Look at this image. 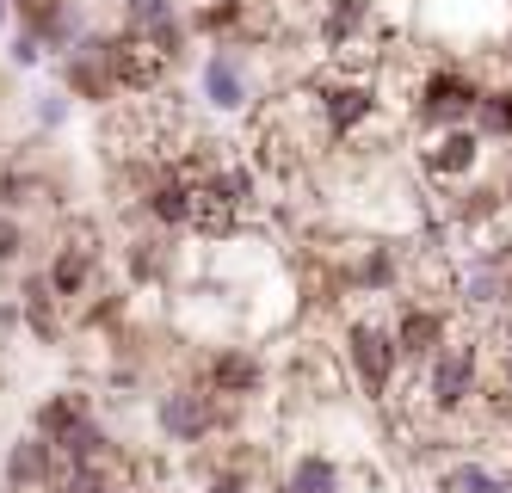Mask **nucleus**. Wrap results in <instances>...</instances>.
I'll list each match as a JSON object with an SVG mask.
<instances>
[{"label":"nucleus","mask_w":512,"mask_h":493,"mask_svg":"<svg viewBox=\"0 0 512 493\" xmlns=\"http://www.w3.org/2000/svg\"><path fill=\"white\" fill-rule=\"evenodd\" d=\"M31 438H44L62 463H105V457H112V438H105L99 413H93V401L81 389L50 395L38 407V432H31Z\"/></svg>","instance_id":"nucleus-1"},{"label":"nucleus","mask_w":512,"mask_h":493,"mask_svg":"<svg viewBox=\"0 0 512 493\" xmlns=\"http://www.w3.org/2000/svg\"><path fill=\"white\" fill-rule=\"evenodd\" d=\"M315 111H321V130L327 142H352L383 118V93L371 74H346V68H321V81L309 87Z\"/></svg>","instance_id":"nucleus-2"},{"label":"nucleus","mask_w":512,"mask_h":493,"mask_svg":"<svg viewBox=\"0 0 512 493\" xmlns=\"http://www.w3.org/2000/svg\"><path fill=\"white\" fill-rule=\"evenodd\" d=\"M482 339H469V333H451L445 339V352H438L432 364H426V407L432 413H463L475 395H482L488 383H482Z\"/></svg>","instance_id":"nucleus-3"},{"label":"nucleus","mask_w":512,"mask_h":493,"mask_svg":"<svg viewBox=\"0 0 512 493\" xmlns=\"http://www.w3.org/2000/svg\"><path fill=\"white\" fill-rule=\"evenodd\" d=\"M475 99H482V81L463 62H438L414 81V118L438 136V130H463L475 118Z\"/></svg>","instance_id":"nucleus-4"},{"label":"nucleus","mask_w":512,"mask_h":493,"mask_svg":"<svg viewBox=\"0 0 512 493\" xmlns=\"http://www.w3.org/2000/svg\"><path fill=\"white\" fill-rule=\"evenodd\" d=\"M235 420H241V407L216 401L204 383H173V389L155 401V426H161L173 444H204V438H216V432H229Z\"/></svg>","instance_id":"nucleus-5"},{"label":"nucleus","mask_w":512,"mask_h":493,"mask_svg":"<svg viewBox=\"0 0 512 493\" xmlns=\"http://www.w3.org/2000/svg\"><path fill=\"white\" fill-rule=\"evenodd\" d=\"M340 358H346V370L358 376V389L371 395V401H389V389L401 383V358H395L389 321H377V315H358V321H346Z\"/></svg>","instance_id":"nucleus-6"},{"label":"nucleus","mask_w":512,"mask_h":493,"mask_svg":"<svg viewBox=\"0 0 512 493\" xmlns=\"http://www.w3.org/2000/svg\"><path fill=\"white\" fill-rule=\"evenodd\" d=\"M105 62H112V87L130 93V99H149V93H161V81H167V56H161L142 31H130V25L105 37Z\"/></svg>","instance_id":"nucleus-7"},{"label":"nucleus","mask_w":512,"mask_h":493,"mask_svg":"<svg viewBox=\"0 0 512 493\" xmlns=\"http://www.w3.org/2000/svg\"><path fill=\"white\" fill-rule=\"evenodd\" d=\"M389 339H395L401 364H432L451 339V315L438 309V302H401L395 321H389Z\"/></svg>","instance_id":"nucleus-8"},{"label":"nucleus","mask_w":512,"mask_h":493,"mask_svg":"<svg viewBox=\"0 0 512 493\" xmlns=\"http://www.w3.org/2000/svg\"><path fill=\"white\" fill-rule=\"evenodd\" d=\"M44 278H50L56 302H87L93 284H99V241H93V229H75V235H68V241L50 253Z\"/></svg>","instance_id":"nucleus-9"},{"label":"nucleus","mask_w":512,"mask_h":493,"mask_svg":"<svg viewBox=\"0 0 512 493\" xmlns=\"http://www.w3.org/2000/svg\"><path fill=\"white\" fill-rule=\"evenodd\" d=\"M198 383H204L216 401H229V407H247L253 395L266 389V364L253 358V352H241V346H223V352H210V358H204Z\"/></svg>","instance_id":"nucleus-10"},{"label":"nucleus","mask_w":512,"mask_h":493,"mask_svg":"<svg viewBox=\"0 0 512 493\" xmlns=\"http://www.w3.org/2000/svg\"><path fill=\"white\" fill-rule=\"evenodd\" d=\"M62 87L75 93V99H93V105L118 99V87H112V62H105V37H99V31L75 37V50H62Z\"/></svg>","instance_id":"nucleus-11"},{"label":"nucleus","mask_w":512,"mask_h":493,"mask_svg":"<svg viewBox=\"0 0 512 493\" xmlns=\"http://www.w3.org/2000/svg\"><path fill=\"white\" fill-rule=\"evenodd\" d=\"M420 167H426L432 185H463L475 167H482V136H475L469 124H463V130H438V136H426V148H420Z\"/></svg>","instance_id":"nucleus-12"},{"label":"nucleus","mask_w":512,"mask_h":493,"mask_svg":"<svg viewBox=\"0 0 512 493\" xmlns=\"http://www.w3.org/2000/svg\"><path fill=\"white\" fill-rule=\"evenodd\" d=\"M198 93H204L210 111H247V99H253L247 56L241 50H210L204 68H198Z\"/></svg>","instance_id":"nucleus-13"},{"label":"nucleus","mask_w":512,"mask_h":493,"mask_svg":"<svg viewBox=\"0 0 512 493\" xmlns=\"http://www.w3.org/2000/svg\"><path fill=\"white\" fill-rule=\"evenodd\" d=\"M469 130L475 136H500V142H512V81H494V87H482V99H475V118H469Z\"/></svg>","instance_id":"nucleus-14"},{"label":"nucleus","mask_w":512,"mask_h":493,"mask_svg":"<svg viewBox=\"0 0 512 493\" xmlns=\"http://www.w3.org/2000/svg\"><path fill=\"white\" fill-rule=\"evenodd\" d=\"M284 493H340V463L321 457V450H303V457L284 469Z\"/></svg>","instance_id":"nucleus-15"},{"label":"nucleus","mask_w":512,"mask_h":493,"mask_svg":"<svg viewBox=\"0 0 512 493\" xmlns=\"http://www.w3.org/2000/svg\"><path fill=\"white\" fill-rule=\"evenodd\" d=\"M25 321H31V333H38V339H56L62 333V302H56V290H50L44 272L25 278Z\"/></svg>","instance_id":"nucleus-16"},{"label":"nucleus","mask_w":512,"mask_h":493,"mask_svg":"<svg viewBox=\"0 0 512 493\" xmlns=\"http://www.w3.org/2000/svg\"><path fill=\"white\" fill-rule=\"evenodd\" d=\"M438 493H512V475H500L488 463H451L438 475Z\"/></svg>","instance_id":"nucleus-17"},{"label":"nucleus","mask_w":512,"mask_h":493,"mask_svg":"<svg viewBox=\"0 0 512 493\" xmlns=\"http://www.w3.org/2000/svg\"><path fill=\"white\" fill-rule=\"evenodd\" d=\"M56 493H118V469H112V457H105V463H68L62 481H56Z\"/></svg>","instance_id":"nucleus-18"},{"label":"nucleus","mask_w":512,"mask_h":493,"mask_svg":"<svg viewBox=\"0 0 512 493\" xmlns=\"http://www.w3.org/2000/svg\"><path fill=\"white\" fill-rule=\"evenodd\" d=\"M31 192H38V179H31L25 167H0V216H13L19 204H31Z\"/></svg>","instance_id":"nucleus-19"},{"label":"nucleus","mask_w":512,"mask_h":493,"mask_svg":"<svg viewBox=\"0 0 512 493\" xmlns=\"http://www.w3.org/2000/svg\"><path fill=\"white\" fill-rule=\"evenodd\" d=\"M161 272H167V241H136V247H130V278L149 284V278H161Z\"/></svg>","instance_id":"nucleus-20"},{"label":"nucleus","mask_w":512,"mask_h":493,"mask_svg":"<svg viewBox=\"0 0 512 493\" xmlns=\"http://www.w3.org/2000/svg\"><path fill=\"white\" fill-rule=\"evenodd\" d=\"M62 7H68V0H13V13L25 19V31H31V37H44V31L62 19Z\"/></svg>","instance_id":"nucleus-21"},{"label":"nucleus","mask_w":512,"mask_h":493,"mask_svg":"<svg viewBox=\"0 0 512 493\" xmlns=\"http://www.w3.org/2000/svg\"><path fill=\"white\" fill-rule=\"evenodd\" d=\"M161 19H173V0H124V25L130 31H149Z\"/></svg>","instance_id":"nucleus-22"},{"label":"nucleus","mask_w":512,"mask_h":493,"mask_svg":"<svg viewBox=\"0 0 512 493\" xmlns=\"http://www.w3.org/2000/svg\"><path fill=\"white\" fill-rule=\"evenodd\" d=\"M25 253V222L19 216H0V265H13Z\"/></svg>","instance_id":"nucleus-23"},{"label":"nucleus","mask_w":512,"mask_h":493,"mask_svg":"<svg viewBox=\"0 0 512 493\" xmlns=\"http://www.w3.org/2000/svg\"><path fill=\"white\" fill-rule=\"evenodd\" d=\"M62 118H68V93H44V99H38V124H50V130H56Z\"/></svg>","instance_id":"nucleus-24"},{"label":"nucleus","mask_w":512,"mask_h":493,"mask_svg":"<svg viewBox=\"0 0 512 493\" xmlns=\"http://www.w3.org/2000/svg\"><path fill=\"white\" fill-rule=\"evenodd\" d=\"M38 56H44V44H38L31 31H19V37H13V62H19V68H31Z\"/></svg>","instance_id":"nucleus-25"},{"label":"nucleus","mask_w":512,"mask_h":493,"mask_svg":"<svg viewBox=\"0 0 512 493\" xmlns=\"http://www.w3.org/2000/svg\"><path fill=\"white\" fill-rule=\"evenodd\" d=\"M500 198L512 204V161H506V179H500Z\"/></svg>","instance_id":"nucleus-26"},{"label":"nucleus","mask_w":512,"mask_h":493,"mask_svg":"<svg viewBox=\"0 0 512 493\" xmlns=\"http://www.w3.org/2000/svg\"><path fill=\"white\" fill-rule=\"evenodd\" d=\"M7 13H13V0H0V19H7Z\"/></svg>","instance_id":"nucleus-27"},{"label":"nucleus","mask_w":512,"mask_h":493,"mask_svg":"<svg viewBox=\"0 0 512 493\" xmlns=\"http://www.w3.org/2000/svg\"><path fill=\"white\" fill-rule=\"evenodd\" d=\"M506 284H512V272H506Z\"/></svg>","instance_id":"nucleus-28"}]
</instances>
